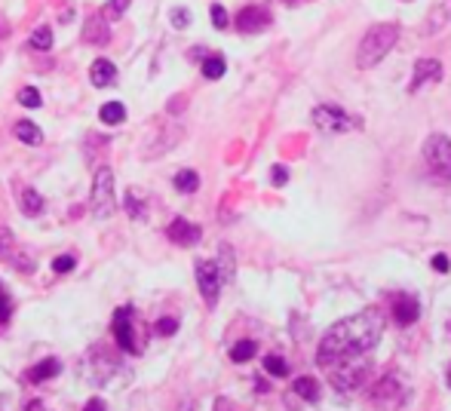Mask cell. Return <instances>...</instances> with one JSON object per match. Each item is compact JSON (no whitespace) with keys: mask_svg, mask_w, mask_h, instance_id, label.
<instances>
[{"mask_svg":"<svg viewBox=\"0 0 451 411\" xmlns=\"http://www.w3.org/2000/svg\"><path fill=\"white\" fill-rule=\"evenodd\" d=\"M384 320L375 307L344 316L320 341L316 366L325 371L329 384L341 393H356L371 375V350H375Z\"/></svg>","mask_w":451,"mask_h":411,"instance_id":"obj_1","label":"cell"},{"mask_svg":"<svg viewBox=\"0 0 451 411\" xmlns=\"http://www.w3.org/2000/svg\"><path fill=\"white\" fill-rule=\"evenodd\" d=\"M396 40H399V25H396V22H380V25H371L369 31H365V37L360 40V50H356V65H360L362 71L375 68L378 61L396 46Z\"/></svg>","mask_w":451,"mask_h":411,"instance_id":"obj_2","label":"cell"},{"mask_svg":"<svg viewBox=\"0 0 451 411\" xmlns=\"http://www.w3.org/2000/svg\"><path fill=\"white\" fill-rule=\"evenodd\" d=\"M89 209L92 218L105 221L114 215V169L111 166H98L96 175H92V193H89Z\"/></svg>","mask_w":451,"mask_h":411,"instance_id":"obj_3","label":"cell"},{"mask_svg":"<svg viewBox=\"0 0 451 411\" xmlns=\"http://www.w3.org/2000/svg\"><path fill=\"white\" fill-rule=\"evenodd\" d=\"M424 163L433 178H439L445 184L451 181V142L445 135L436 133L424 142Z\"/></svg>","mask_w":451,"mask_h":411,"instance_id":"obj_4","label":"cell"},{"mask_svg":"<svg viewBox=\"0 0 451 411\" xmlns=\"http://www.w3.org/2000/svg\"><path fill=\"white\" fill-rule=\"evenodd\" d=\"M313 126L320 133H347V129H356L360 120L350 117L344 107L338 105H316L313 107Z\"/></svg>","mask_w":451,"mask_h":411,"instance_id":"obj_5","label":"cell"},{"mask_svg":"<svg viewBox=\"0 0 451 411\" xmlns=\"http://www.w3.org/2000/svg\"><path fill=\"white\" fill-rule=\"evenodd\" d=\"M197 285H200V294L206 298V304L215 307L219 292H221V270L215 261H200L197 264Z\"/></svg>","mask_w":451,"mask_h":411,"instance_id":"obj_6","label":"cell"},{"mask_svg":"<svg viewBox=\"0 0 451 411\" xmlns=\"http://www.w3.org/2000/svg\"><path fill=\"white\" fill-rule=\"evenodd\" d=\"M132 310L129 307H120L114 313V338H117V344L123 347L126 353H142V347H138V338H135V331H132Z\"/></svg>","mask_w":451,"mask_h":411,"instance_id":"obj_7","label":"cell"},{"mask_svg":"<svg viewBox=\"0 0 451 411\" xmlns=\"http://www.w3.org/2000/svg\"><path fill=\"white\" fill-rule=\"evenodd\" d=\"M390 310H393V320L399 325H411L417 316H421V304H417L415 294H393Z\"/></svg>","mask_w":451,"mask_h":411,"instance_id":"obj_8","label":"cell"},{"mask_svg":"<svg viewBox=\"0 0 451 411\" xmlns=\"http://www.w3.org/2000/svg\"><path fill=\"white\" fill-rule=\"evenodd\" d=\"M267 25H270V13L261 10V6H246V10L237 13V28L243 34H258Z\"/></svg>","mask_w":451,"mask_h":411,"instance_id":"obj_9","label":"cell"},{"mask_svg":"<svg viewBox=\"0 0 451 411\" xmlns=\"http://www.w3.org/2000/svg\"><path fill=\"white\" fill-rule=\"evenodd\" d=\"M166 237L172 239L175 246H193V243H200L203 230H200L193 221H188V218H175V221L166 227Z\"/></svg>","mask_w":451,"mask_h":411,"instance_id":"obj_10","label":"cell"},{"mask_svg":"<svg viewBox=\"0 0 451 411\" xmlns=\"http://www.w3.org/2000/svg\"><path fill=\"white\" fill-rule=\"evenodd\" d=\"M439 77H442V65H439V61L436 59H421L415 65V77H411V87L408 89L417 92L421 87H427V83H436Z\"/></svg>","mask_w":451,"mask_h":411,"instance_id":"obj_11","label":"cell"},{"mask_svg":"<svg viewBox=\"0 0 451 411\" xmlns=\"http://www.w3.org/2000/svg\"><path fill=\"white\" fill-rule=\"evenodd\" d=\"M83 40L92 43V46H102L111 40V28H108V22L102 15H89L87 25H83Z\"/></svg>","mask_w":451,"mask_h":411,"instance_id":"obj_12","label":"cell"},{"mask_svg":"<svg viewBox=\"0 0 451 411\" xmlns=\"http://www.w3.org/2000/svg\"><path fill=\"white\" fill-rule=\"evenodd\" d=\"M89 80H92V87H98V89L111 87V83L117 80V68H114V61H108V59H96V61L89 65Z\"/></svg>","mask_w":451,"mask_h":411,"instance_id":"obj_13","label":"cell"},{"mask_svg":"<svg viewBox=\"0 0 451 411\" xmlns=\"http://www.w3.org/2000/svg\"><path fill=\"white\" fill-rule=\"evenodd\" d=\"M123 206H126V212H129L132 221H145L147 218V197L138 188H129L126 190V200H123Z\"/></svg>","mask_w":451,"mask_h":411,"instance_id":"obj_14","label":"cell"},{"mask_svg":"<svg viewBox=\"0 0 451 411\" xmlns=\"http://www.w3.org/2000/svg\"><path fill=\"white\" fill-rule=\"evenodd\" d=\"M387 399H393V405H402V387L396 384V378H384V381L378 384V390H375V402L378 405H384Z\"/></svg>","mask_w":451,"mask_h":411,"instance_id":"obj_15","label":"cell"},{"mask_svg":"<svg viewBox=\"0 0 451 411\" xmlns=\"http://www.w3.org/2000/svg\"><path fill=\"white\" fill-rule=\"evenodd\" d=\"M59 371H61V362L50 356V359L37 362V366L28 371V381H31V384H43V381H50V378H56Z\"/></svg>","mask_w":451,"mask_h":411,"instance_id":"obj_16","label":"cell"},{"mask_svg":"<svg viewBox=\"0 0 451 411\" xmlns=\"http://www.w3.org/2000/svg\"><path fill=\"white\" fill-rule=\"evenodd\" d=\"M98 120L108 123V126H117V123L126 120V105H120V102H108V105H102V111H98Z\"/></svg>","mask_w":451,"mask_h":411,"instance_id":"obj_17","label":"cell"},{"mask_svg":"<svg viewBox=\"0 0 451 411\" xmlns=\"http://www.w3.org/2000/svg\"><path fill=\"white\" fill-rule=\"evenodd\" d=\"M15 138H19V142H25V144H40L43 133L31 120H19V123H15Z\"/></svg>","mask_w":451,"mask_h":411,"instance_id":"obj_18","label":"cell"},{"mask_svg":"<svg viewBox=\"0 0 451 411\" xmlns=\"http://www.w3.org/2000/svg\"><path fill=\"white\" fill-rule=\"evenodd\" d=\"M28 43H31V50H52V28L50 25H37L34 31H31V37H28Z\"/></svg>","mask_w":451,"mask_h":411,"instance_id":"obj_19","label":"cell"},{"mask_svg":"<svg viewBox=\"0 0 451 411\" xmlns=\"http://www.w3.org/2000/svg\"><path fill=\"white\" fill-rule=\"evenodd\" d=\"M295 393L307 402H316L320 399V384H316L313 378H298V381H295Z\"/></svg>","mask_w":451,"mask_h":411,"instance_id":"obj_20","label":"cell"},{"mask_svg":"<svg viewBox=\"0 0 451 411\" xmlns=\"http://www.w3.org/2000/svg\"><path fill=\"white\" fill-rule=\"evenodd\" d=\"M22 212L25 215H40L43 212V197L37 190H22Z\"/></svg>","mask_w":451,"mask_h":411,"instance_id":"obj_21","label":"cell"},{"mask_svg":"<svg viewBox=\"0 0 451 411\" xmlns=\"http://www.w3.org/2000/svg\"><path fill=\"white\" fill-rule=\"evenodd\" d=\"M175 188L182 190V193H193L200 188V175L193 172V169H182V172L175 175Z\"/></svg>","mask_w":451,"mask_h":411,"instance_id":"obj_22","label":"cell"},{"mask_svg":"<svg viewBox=\"0 0 451 411\" xmlns=\"http://www.w3.org/2000/svg\"><path fill=\"white\" fill-rule=\"evenodd\" d=\"M255 353H258V344H255V341H239V344L230 347V359L233 362H249Z\"/></svg>","mask_w":451,"mask_h":411,"instance_id":"obj_23","label":"cell"},{"mask_svg":"<svg viewBox=\"0 0 451 411\" xmlns=\"http://www.w3.org/2000/svg\"><path fill=\"white\" fill-rule=\"evenodd\" d=\"M129 3H132V0H108L105 10H102V19H105V22H117L123 13L129 10Z\"/></svg>","mask_w":451,"mask_h":411,"instance_id":"obj_24","label":"cell"},{"mask_svg":"<svg viewBox=\"0 0 451 411\" xmlns=\"http://www.w3.org/2000/svg\"><path fill=\"white\" fill-rule=\"evenodd\" d=\"M224 59L221 56H209L206 61H203V77L206 80H219V77H224Z\"/></svg>","mask_w":451,"mask_h":411,"instance_id":"obj_25","label":"cell"},{"mask_svg":"<svg viewBox=\"0 0 451 411\" xmlns=\"http://www.w3.org/2000/svg\"><path fill=\"white\" fill-rule=\"evenodd\" d=\"M15 252V237L10 227H0V258H13Z\"/></svg>","mask_w":451,"mask_h":411,"instance_id":"obj_26","label":"cell"},{"mask_svg":"<svg viewBox=\"0 0 451 411\" xmlns=\"http://www.w3.org/2000/svg\"><path fill=\"white\" fill-rule=\"evenodd\" d=\"M264 368H267V375H274V378L289 375V366H286V359H279V356H267V359H264Z\"/></svg>","mask_w":451,"mask_h":411,"instance_id":"obj_27","label":"cell"},{"mask_svg":"<svg viewBox=\"0 0 451 411\" xmlns=\"http://www.w3.org/2000/svg\"><path fill=\"white\" fill-rule=\"evenodd\" d=\"M154 331L163 335V338L175 335V331H178V320H175V316H163V320H157V325H154Z\"/></svg>","mask_w":451,"mask_h":411,"instance_id":"obj_28","label":"cell"},{"mask_svg":"<svg viewBox=\"0 0 451 411\" xmlns=\"http://www.w3.org/2000/svg\"><path fill=\"white\" fill-rule=\"evenodd\" d=\"M19 102L25 105V107H40L43 105V98H40V92H37L34 87H25L19 92Z\"/></svg>","mask_w":451,"mask_h":411,"instance_id":"obj_29","label":"cell"},{"mask_svg":"<svg viewBox=\"0 0 451 411\" xmlns=\"http://www.w3.org/2000/svg\"><path fill=\"white\" fill-rule=\"evenodd\" d=\"M74 267H77L74 255H59V258H52V270H56V274H71Z\"/></svg>","mask_w":451,"mask_h":411,"instance_id":"obj_30","label":"cell"},{"mask_svg":"<svg viewBox=\"0 0 451 411\" xmlns=\"http://www.w3.org/2000/svg\"><path fill=\"white\" fill-rule=\"evenodd\" d=\"M209 15H212V25L219 28V31H224V28L230 25V15H228V10H224V6H219V3H215L212 10H209Z\"/></svg>","mask_w":451,"mask_h":411,"instance_id":"obj_31","label":"cell"},{"mask_svg":"<svg viewBox=\"0 0 451 411\" xmlns=\"http://www.w3.org/2000/svg\"><path fill=\"white\" fill-rule=\"evenodd\" d=\"M169 19H172V25H175V28H188V25H191V13L184 10V6H178V10H172V15H169Z\"/></svg>","mask_w":451,"mask_h":411,"instance_id":"obj_32","label":"cell"},{"mask_svg":"<svg viewBox=\"0 0 451 411\" xmlns=\"http://www.w3.org/2000/svg\"><path fill=\"white\" fill-rule=\"evenodd\" d=\"M10 313H13V307H10V298L3 294V289H0V322H6L10 320Z\"/></svg>","mask_w":451,"mask_h":411,"instance_id":"obj_33","label":"cell"},{"mask_svg":"<svg viewBox=\"0 0 451 411\" xmlns=\"http://www.w3.org/2000/svg\"><path fill=\"white\" fill-rule=\"evenodd\" d=\"M289 181V172H286V166H274V184H286Z\"/></svg>","mask_w":451,"mask_h":411,"instance_id":"obj_34","label":"cell"},{"mask_svg":"<svg viewBox=\"0 0 451 411\" xmlns=\"http://www.w3.org/2000/svg\"><path fill=\"white\" fill-rule=\"evenodd\" d=\"M433 267H436L439 274H448V258L445 255H436V258H433Z\"/></svg>","mask_w":451,"mask_h":411,"instance_id":"obj_35","label":"cell"},{"mask_svg":"<svg viewBox=\"0 0 451 411\" xmlns=\"http://www.w3.org/2000/svg\"><path fill=\"white\" fill-rule=\"evenodd\" d=\"M83 411H108V408H105V402H102V399H89V402H87V408H83Z\"/></svg>","mask_w":451,"mask_h":411,"instance_id":"obj_36","label":"cell"},{"mask_svg":"<svg viewBox=\"0 0 451 411\" xmlns=\"http://www.w3.org/2000/svg\"><path fill=\"white\" fill-rule=\"evenodd\" d=\"M10 34V22H6V15L0 13V37H6Z\"/></svg>","mask_w":451,"mask_h":411,"instance_id":"obj_37","label":"cell"},{"mask_svg":"<svg viewBox=\"0 0 451 411\" xmlns=\"http://www.w3.org/2000/svg\"><path fill=\"white\" fill-rule=\"evenodd\" d=\"M448 384H451V371H448Z\"/></svg>","mask_w":451,"mask_h":411,"instance_id":"obj_38","label":"cell"},{"mask_svg":"<svg viewBox=\"0 0 451 411\" xmlns=\"http://www.w3.org/2000/svg\"><path fill=\"white\" fill-rule=\"evenodd\" d=\"M0 59H3V50H0Z\"/></svg>","mask_w":451,"mask_h":411,"instance_id":"obj_39","label":"cell"},{"mask_svg":"<svg viewBox=\"0 0 451 411\" xmlns=\"http://www.w3.org/2000/svg\"><path fill=\"white\" fill-rule=\"evenodd\" d=\"M402 3H408V0H402Z\"/></svg>","mask_w":451,"mask_h":411,"instance_id":"obj_40","label":"cell"}]
</instances>
